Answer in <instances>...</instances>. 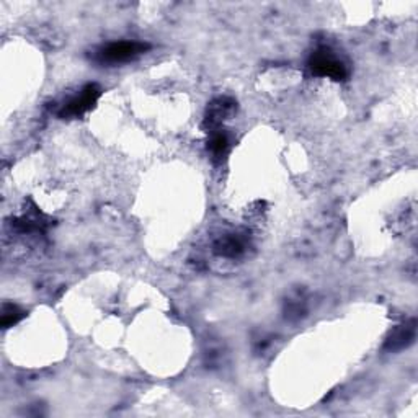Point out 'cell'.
<instances>
[{
  "instance_id": "3957f363",
  "label": "cell",
  "mask_w": 418,
  "mask_h": 418,
  "mask_svg": "<svg viewBox=\"0 0 418 418\" xmlns=\"http://www.w3.org/2000/svg\"><path fill=\"white\" fill-rule=\"evenodd\" d=\"M101 89L96 84H89L82 89L75 96H72L61 106V110L57 111V115L61 118H77L87 113L92 106L96 103V100L100 99Z\"/></svg>"
},
{
  "instance_id": "277c9868",
  "label": "cell",
  "mask_w": 418,
  "mask_h": 418,
  "mask_svg": "<svg viewBox=\"0 0 418 418\" xmlns=\"http://www.w3.org/2000/svg\"><path fill=\"white\" fill-rule=\"evenodd\" d=\"M415 320H410L408 324H403L398 329L394 330L391 337L387 338L386 345H384V348H386L387 352H398V349L407 348L408 345H412L413 340H415Z\"/></svg>"
},
{
  "instance_id": "ba28073f",
  "label": "cell",
  "mask_w": 418,
  "mask_h": 418,
  "mask_svg": "<svg viewBox=\"0 0 418 418\" xmlns=\"http://www.w3.org/2000/svg\"><path fill=\"white\" fill-rule=\"evenodd\" d=\"M227 147H229V139L222 131H215L211 134V140H209V150H211L215 157H222L226 154Z\"/></svg>"
},
{
  "instance_id": "5b68a950",
  "label": "cell",
  "mask_w": 418,
  "mask_h": 418,
  "mask_svg": "<svg viewBox=\"0 0 418 418\" xmlns=\"http://www.w3.org/2000/svg\"><path fill=\"white\" fill-rule=\"evenodd\" d=\"M236 108V103L231 99H217L209 105L206 115V126L209 129H215L229 116Z\"/></svg>"
},
{
  "instance_id": "8992f818",
  "label": "cell",
  "mask_w": 418,
  "mask_h": 418,
  "mask_svg": "<svg viewBox=\"0 0 418 418\" xmlns=\"http://www.w3.org/2000/svg\"><path fill=\"white\" fill-rule=\"evenodd\" d=\"M244 249H245V242L236 234H231L224 237V239H219L215 245V252L221 257H236L242 254Z\"/></svg>"
},
{
  "instance_id": "52a82bcc",
  "label": "cell",
  "mask_w": 418,
  "mask_h": 418,
  "mask_svg": "<svg viewBox=\"0 0 418 418\" xmlns=\"http://www.w3.org/2000/svg\"><path fill=\"white\" fill-rule=\"evenodd\" d=\"M25 317V312L15 304H6L2 309V327L8 329Z\"/></svg>"
},
{
  "instance_id": "7a4b0ae2",
  "label": "cell",
  "mask_w": 418,
  "mask_h": 418,
  "mask_svg": "<svg viewBox=\"0 0 418 418\" xmlns=\"http://www.w3.org/2000/svg\"><path fill=\"white\" fill-rule=\"evenodd\" d=\"M309 69L314 75L329 77L333 80H343L348 75L347 66L337 56H333V52L327 48H322L310 56Z\"/></svg>"
},
{
  "instance_id": "6da1fadb",
  "label": "cell",
  "mask_w": 418,
  "mask_h": 418,
  "mask_svg": "<svg viewBox=\"0 0 418 418\" xmlns=\"http://www.w3.org/2000/svg\"><path fill=\"white\" fill-rule=\"evenodd\" d=\"M150 50L149 43L143 41H118L101 46L95 52V61L100 64H124V62L138 59Z\"/></svg>"
}]
</instances>
